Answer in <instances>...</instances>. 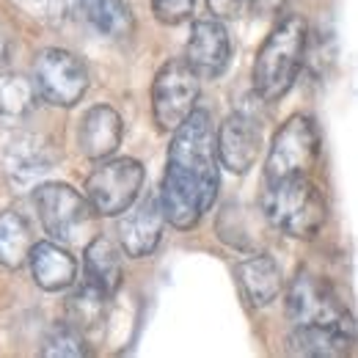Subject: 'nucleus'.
I'll return each mask as SVG.
<instances>
[{
	"label": "nucleus",
	"mask_w": 358,
	"mask_h": 358,
	"mask_svg": "<svg viewBox=\"0 0 358 358\" xmlns=\"http://www.w3.org/2000/svg\"><path fill=\"white\" fill-rule=\"evenodd\" d=\"M218 155H215V127L207 110H193L177 130L169 146L166 174L160 187V204L166 224L179 231L196 229L213 210L218 199Z\"/></svg>",
	"instance_id": "f257e3e1"
},
{
	"label": "nucleus",
	"mask_w": 358,
	"mask_h": 358,
	"mask_svg": "<svg viewBox=\"0 0 358 358\" xmlns=\"http://www.w3.org/2000/svg\"><path fill=\"white\" fill-rule=\"evenodd\" d=\"M287 350L303 358L348 356L356 345V320L339 292L320 275L301 270L287 289Z\"/></svg>",
	"instance_id": "f03ea898"
},
{
	"label": "nucleus",
	"mask_w": 358,
	"mask_h": 358,
	"mask_svg": "<svg viewBox=\"0 0 358 358\" xmlns=\"http://www.w3.org/2000/svg\"><path fill=\"white\" fill-rule=\"evenodd\" d=\"M309 25L301 14H287L259 47L254 61V91L262 102H278L292 83L306 58Z\"/></svg>",
	"instance_id": "7ed1b4c3"
},
{
	"label": "nucleus",
	"mask_w": 358,
	"mask_h": 358,
	"mask_svg": "<svg viewBox=\"0 0 358 358\" xmlns=\"http://www.w3.org/2000/svg\"><path fill=\"white\" fill-rule=\"evenodd\" d=\"M259 210L275 231L295 240H314L325 224V199L312 177L265 182Z\"/></svg>",
	"instance_id": "20e7f679"
},
{
	"label": "nucleus",
	"mask_w": 358,
	"mask_h": 358,
	"mask_svg": "<svg viewBox=\"0 0 358 358\" xmlns=\"http://www.w3.org/2000/svg\"><path fill=\"white\" fill-rule=\"evenodd\" d=\"M86 179V201L102 218L122 215L143 190V166L135 157H105Z\"/></svg>",
	"instance_id": "39448f33"
},
{
	"label": "nucleus",
	"mask_w": 358,
	"mask_h": 358,
	"mask_svg": "<svg viewBox=\"0 0 358 358\" xmlns=\"http://www.w3.org/2000/svg\"><path fill=\"white\" fill-rule=\"evenodd\" d=\"M201 94V78L185 64V58H174L160 66L152 83V116L163 133H174L179 124L196 110Z\"/></svg>",
	"instance_id": "423d86ee"
},
{
	"label": "nucleus",
	"mask_w": 358,
	"mask_h": 358,
	"mask_svg": "<svg viewBox=\"0 0 358 358\" xmlns=\"http://www.w3.org/2000/svg\"><path fill=\"white\" fill-rule=\"evenodd\" d=\"M317 157H320V135L312 119L292 116L281 124V130L273 138V146L265 160V182L312 177Z\"/></svg>",
	"instance_id": "0eeeda50"
},
{
	"label": "nucleus",
	"mask_w": 358,
	"mask_h": 358,
	"mask_svg": "<svg viewBox=\"0 0 358 358\" xmlns=\"http://www.w3.org/2000/svg\"><path fill=\"white\" fill-rule=\"evenodd\" d=\"M34 86L50 105L72 108L89 91V69L75 52L47 47L34 58Z\"/></svg>",
	"instance_id": "6e6552de"
},
{
	"label": "nucleus",
	"mask_w": 358,
	"mask_h": 358,
	"mask_svg": "<svg viewBox=\"0 0 358 358\" xmlns=\"http://www.w3.org/2000/svg\"><path fill=\"white\" fill-rule=\"evenodd\" d=\"M39 221L55 243H75L91 226L94 210L89 207L86 196H80L66 182H47L34 190Z\"/></svg>",
	"instance_id": "1a4fd4ad"
},
{
	"label": "nucleus",
	"mask_w": 358,
	"mask_h": 358,
	"mask_svg": "<svg viewBox=\"0 0 358 358\" xmlns=\"http://www.w3.org/2000/svg\"><path fill=\"white\" fill-rule=\"evenodd\" d=\"M262 149V119L254 105H240L215 130V155L231 174H245Z\"/></svg>",
	"instance_id": "9d476101"
},
{
	"label": "nucleus",
	"mask_w": 358,
	"mask_h": 358,
	"mask_svg": "<svg viewBox=\"0 0 358 358\" xmlns=\"http://www.w3.org/2000/svg\"><path fill=\"white\" fill-rule=\"evenodd\" d=\"M55 160H58V155H55L52 143L39 133L14 130L0 146L3 171H6L8 182L17 187H31L34 182H39L45 174L52 171Z\"/></svg>",
	"instance_id": "9b49d317"
},
{
	"label": "nucleus",
	"mask_w": 358,
	"mask_h": 358,
	"mask_svg": "<svg viewBox=\"0 0 358 358\" xmlns=\"http://www.w3.org/2000/svg\"><path fill=\"white\" fill-rule=\"evenodd\" d=\"M163 229H166V213H163V204H160V193L146 190L122 213V221H119L122 251L133 259L152 257L155 248L160 245Z\"/></svg>",
	"instance_id": "f8f14e48"
},
{
	"label": "nucleus",
	"mask_w": 358,
	"mask_h": 358,
	"mask_svg": "<svg viewBox=\"0 0 358 358\" xmlns=\"http://www.w3.org/2000/svg\"><path fill=\"white\" fill-rule=\"evenodd\" d=\"M231 61V39L218 17L196 20L185 45V64L199 78H221Z\"/></svg>",
	"instance_id": "ddd939ff"
},
{
	"label": "nucleus",
	"mask_w": 358,
	"mask_h": 358,
	"mask_svg": "<svg viewBox=\"0 0 358 358\" xmlns=\"http://www.w3.org/2000/svg\"><path fill=\"white\" fill-rule=\"evenodd\" d=\"M66 11L110 42H124L135 31L130 0H66Z\"/></svg>",
	"instance_id": "4468645a"
},
{
	"label": "nucleus",
	"mask_w": 358,
	"mask_h": 358,
	"mask_svg": "<svg viewBox=\"0 0 358 358\" xmlns=\"http://www.w3.org/2000/svg\"><path fill=\"white\" fill-rule=\"evenodd\" d=\"M122 138H124V124L116 108L94 105L86 110L78 130V146L89 160L113 157V152L122 146Z\"/></svg>",
	"instance_id": "2eb2a0df"
},
{
	"label": "nucleus",
	"mask_w": 358,
	"mask_h": 358,
	"mask_svg": "<svg viewBox=\"0 0 358 358\" xmlns=\"http://www.w3.org/2000/svg\"><path fill=\"white\" fill-rule=\"evenodd\" d=\"M34 281L47 292H61L78 281V262L75 257L55 240H42L31 245L28 254Z\"/></svg>",
	"instance_id": "dca6fc26"
},
{
	"label": "nucleus",
	"mask_w": 358,
	"mask_h": 358,
	"mask_svg": "<svg viewBox=\"0 0 358 358\" xmlns=\"http://www.w3.org/2000/svg\"><path fill=\"white\" fill-rule=\"evenodd\" d=\"M234 278L240 284L243 298L254 309L270 306L281 292V268L268 254H251V257L240 259L234 265Z\"/></svg>",
	"instance_id": "f3484780"
},
{
	"label": "nucleus",
	"mask_w": 358,
	"mask_h": 358,
	"mask_svg": "<svg viewBox=\"0 0 358 358\" xmlns=\"http://www.w3.org/2000/svg\"><path fill=\"white\" fill-rule=\"evenodd\" d=\"M83 278L99 287L108 298H113L122 287L124 268H122V251L108 237H94L83 251Z\"/></svg>",
	"instance_id": "a211bd4d"
},
{
	"label": "nucleus",
	"mask_w": 358,
	"mask_h": 358,
	"mask_svg": "<svg viewBox=\"0 0 358 358\" xmlns=\"http://www.w3.org/2000/svg\"><path fill=\"white\" fill-rule=\"evenodd\" d=\"M39 91L20 72H0V124L17 127L36 110Z\"/></svg>",
	"instance_id": "6ab92c4d"
},
{
	"label": "nucleus",
	"mask_w": 358,
	"mask_h": 358,
	"mask_svg": "<svg viewBox=\"0 0 358 358\" xmlns=\"http://www.w3.org/2000/svg\"><path fill=\"white\" fill-rule=\"evenodd\" d=\"M34 245V231L28 218L20 210L0 213V265L8 270H20L28 262Z\"/></svg>",
	"instance_id": "aec40b11"
},
{
	"label": "nucleus",
	"mask_w": 358,
	"mask_h": 358,
	"mask_svg": "<svg viewBox=\"0 0 358 358\" xmlns=\"http://www.w3.org/2000/svg\"><path fill=\"white\" fill-rule=\"evenodd\" d=\"M108 295L94 287L91 281H80V287L66 298V322H72L80 334H91L102 325L105 320V306H108Z\"/></svg>",
	"instance_id": "412c9836"
},
{
	"label": "nucleus",
	"mask_w": 358,
	"mask_h": 358,
	"mask_svg": "<svg viewBox=\"0 0 358 358\" xmlns=\"http://www.w3.org/2000/svg\"><path fill=\"white\" fill-rule=\"evenodd\" d=\"M42 356H58V358H80L89 356V348H86V334H80L72 322H55L50 325V331L42 339V348H39Z\"/></svg>",
	"instance_id": "4be33fe9"
},
{
	"label": "nucleus",
	"mask_w": 358,
	"mask_h": 358,
	"mask_svg": "<svg viewBox=\"0 0 358 358\" xmlns=\"http://www.w3.org/2000/svg\"><path fill=\"white\" fill-rule=\"evenodd\" d=\"M193 3L196 0H152V14L163 25H179V22L190 20Z\"/></svg>",
	"instance_id": "5701e85b"
},
{
	"label": "nucleus",
	"mask_w": 358,
	"mask_h": 358,
	"mask_svg": "<svg viewBox=\"0 0 358 358\" xmlns=\"http://www.w3.org/2000/svg\"><path fill=\"white\" fill-rule=\"evenodd\" d=\"M245 3H248V0H207L213 17H218V20H231V17H237Z\"/></svg>",
	"instance_id": "b1692460"
},
{
	"label": "nucleus",
	"mask_w": 358,
	"mask_h": 358,
	"mask_svg": "<svg viewBox=\"0 0 358 358\" xmlns=\"http://www.w3.org/2000/svg\"><path fill=\"white\" fill-rule=\"evenodd\" d=\"M11 55H14V34H11V28L0 20V72L8 69Z\"/></svg>",
	"instance_id": "393cba45"
},
{
	"label": "nucleus",
	"mask_w": 358,
	"mask_h": 358,
	"mask_svg": "<svg viewBox=\"0 0 358 358\" xmlns=\"http://www.w3.org/2000/svg\"><path fill=\"white\" fill-rule=\"evenodd\" d=\"M287 3H289V0H251L254 11H257L259 17H275Z\"/></svg>",
	"instance_id": "a878e982"
}]
</instances>
